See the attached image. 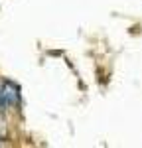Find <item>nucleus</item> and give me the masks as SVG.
Masks as SVG:
<instances>
[{
  "label": "nucleus",
  "mask_w": 142,
  "mask_h": 148,
  "mask_svg": "<svg viewBox=\"0 0 142 148\" xmlns=\"http://www.w3.org/2000/svg\"><path fill=\"white\" fill-rule=\"evenodd\" d=\"M2 107H16L20 101V93H18V85L12 81H4L2 83Z\"/></svg>",
  "instance_id": "1"
}]
</instances>
